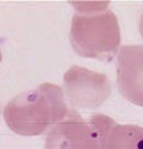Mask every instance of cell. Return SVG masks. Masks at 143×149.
<instances>
[{
  "mask_svg": "<svg viewBox=\"0 0 143 149\" xmlns=\"http://www.w3.org/2000/svg\"><path fill=\"white\" fill-rule=\"evenodd\" d=\"M140 32H141V36H142V39H143V13H142V15L140 17Z\"/></svg>",
  "mask_w": 143,
  "mask_h": 149,
  "instance_id": "52a82bcc",
  "label": "cell"
},
{
  "mask_svg": "<svg viewBox=\"0 0 143 149\" xmlns=\"http://www.w3.org/2000/svg\"><path fill=\"white\" fill-rule=\"evenodd\" d=\"M116 122L106 114L84 119L71 111L70 116L49 130L44 149H106L110 130Z\"/></svg>",
  "mask_w": 143,
  "mask_h": 149,
  "instance_id": "3957f363",
  "label": "cell"
},
{
  "mask_svg": "<svg viewBox=\"0 0 143 149\" xmlns=\"http://www.w3.org/2000/svg\"><path fill=\"white\" fill-rule=\"evenodd\" d=\"M117 87L127 101L143 107V45H124L119 47Z\"/></svg>",
  "mask_w": 143,
  "mask_h": 149,
  "instance_id": "5b68a950",
  "label": "cell"
},
{
  "mask_svg": "<svg viewBox=\"0 0 143 149\" xmlns=\"http://www.w3.org/2000/svg\"><path fill=\"white\" fill-rule=\"evenodd\" d=\"M65 92L54 83H43L17 95L4 108V119L19 136H41L70 116Z\"/></svg>",
  "mask_w": 143,
  "mask_h": 149,
  "instance_id": "6da1fadb",
  "label": "cell"
},
{
  "mask_svg": "<svg viewBox=\"0 0 143 149\" xmlns=\"http://www.w3.org/2000/svg\"><path fill=\"white\" fill-rule=\"evenodd\" d=\"M106 149H143V128L116 123L108 133Z\"/></svg>",
  "mask_w": 143,
  "mask_h": 149,
  "instance_id": "8992f818",
  "label": "cell"
},
{
  "mask_svg": "<svg viewBox=\"0 0 143 149\" xmlns=\"http://www.w3.org/2000/svg\"><path fill=\"white\" fill-rule=\"evenodd\" d=\"M70 41L82 57L111 61L121 45V30L117 16L103 1H73Z\"/></svg>",
  "mask_w": 143,
  "mask_h": 149,
  "instance_id": "7a4b0ae2",
  "label": "cell"
},
{
  "mask_svg": "<svg viewBox=\"0 0 143 149\" xmlns=\"http://www.w3.org/2000/svg\"><path fill=\"white\" fill-rule=\"evenodd\" d=\"M112 87L105 73L71 66L63 74V92L75 109H96L110 97Z\"/></svg>",
  "mask_w": 143,
  "mask_h": 149,
  "instance_id": "277c9868",
  "label": "cell"
},
{
  "mask_svg": "<svg viewBox=\"0 0 143 149\" xmlns=\"http://www.w3.org/2000/svg\"><path fill=\"white\" fill-rule=\"evenodd\" d=\"M1 60H3V54H1V50H0V62H1Z\"/></svg>",
  "mask_w": 143,
  "mask_h": 149,
  "instance_id": "ba28073f",
  "label": "cell"
}]
</instances>
